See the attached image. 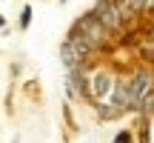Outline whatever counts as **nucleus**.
Wrapping results in <instances>:
<instances>
[{"label":"nucleus","mask_w":154,"mask_h":143,"mask_svg":"<svg viewBox=\"0 0 154 143\" xmlns=\"http://www.w3.org/2000/svg\"><path fill=\"white\" fill-rule=\"evenodd\" d=\"M94 17L103 23V29H117L123 23V11L117 9L114 0H100L97 9H94Z\"/></svg>","instance_id":"f257e3e1"},{"label":"nucleus","mask_w":154,"mask_h":143,"mask_svg":"<svg viewBox=\"0 0 154 143\" xmlns=\"http://www.w3.org/2000/svg\"><path fill=\"white\" fill-rule=\"evenodd\" d=\"M146 3H149V0H131V9H134V11H140Z\"/></svg>","instance_id":"423d86ee"},{"label":"nucleus","mask_w":154,"mask_h":143,"mask_svg":"<svg viewBox=\"0 0 154 143\" xmlns=\"http://www.w3.org/2000/svg\"><path fill=\"white\" fill-rule=\"evenodd\" d=\"M149 89H151V75H149V72H137V75H134V80H131V97H134V106H140V103L146 100Z\"/></svg>","instance_id":"f03ea898"},{"label":"nucleus","mask_w":154,"mask_h":143,"mask_svg":"<svg viewBox=\"0 0 154 143\" xmlns=\"http://www.w3.org/2000/svg\"><path fill=\"white\" fill-rule=\"evenodd\" d=\"M60 57H63V63H66L69 69H74L77 63L83 60V55H80V52H77V46L72 43V40H66V43L60 46Z\"/></svg>","instance_id":"7ed1b4c3"},{"label":"nucleus","mask_w":154,"mask_h":143,"mask_svg":"<svg viewBox=\"0 0 154 143\" xmlns=\"http://www.w3.org/2000/svg\"><path fill=\"white\" fill-rule=\"evenodd\" d=\"M109 92H111V77L106 75V72H100V75L94 77V83H91V94L94 97H106Z\"/></svg>","instance_id":"20e7f679"},{"label":"nucleus","mask_w":154,"mask_h":143,"mask_svg":"<svg viewBox=\"0 0 154 143\" xmlns=\"http://www.w3.org/2000/svg\"><path fill=\"white\" fill-rule=\"evenodd\" d=\"M114 143H131V135H128V132H120V135H117V140Z\"/></svg>","instance_id":"39448f33"},{"label":"nucleus","mask_w":154,"mask_h":143,"mask_svg":"<svg viewBox=\"0 0 154 143\" xmlns=\"http://www.w3.org/2000/svg\"><path fill=\"white\" fill-rule=\"evenodd\" d=\"M149 3H151V6H154V0H149Z\"/></svg>","instance_id":"0eeeda50"}]
</instances>
